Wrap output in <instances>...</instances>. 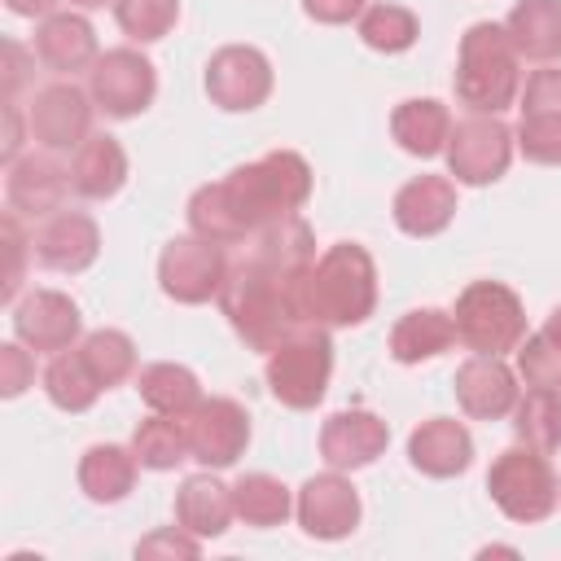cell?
Masks as SVG:
<instances>
[{"mask_svg":"<svg viewBox=\"0 0 561 561\" xmlns=\"http://www.w3.org/2000/svg\"><path fill=\"white\" fill-rule=\"evenodd\" d=\"M513 434L535 451L561 447V390H526L513 408Z\"/></svg>","mask_w":561,"mask_h":561,"instance_id":"cell-33","label":"cell"},{"mask_svg":"<svg viewBox=\"0 0 561 561\" xmlns=\"http://www.w3.org/2000/svg\"><path fill=\"white\" fill-rule=\"evenodd\" d=\"M44 390L61 412H88L96 403V394L105 390L96 381V373L88 368V359L79 351H61L53 355V364L44 368Z\"/></svg>","mask_w":561,"mask_h":561,"instance_id":"cell-31","label":"cell"},{"mask_svg":"<svg viewBox=\"0 0 561 561\" xmlns=\"http://www.w3.org/2000/svg\"><path fill=\"white\" fill-rule=\"evenodd\" d=\"M66 188H70V171L44 153H26L9 162L4 193L18 215H57L66 202Z\"/></svg>","mask_w":561,"mask_h":561,"instance_id":"cell-20","label":"cell"},{"mask_svg":"<svg viewBox=\"0 0 561 561\" xmlns=\"http://www.w3.org/2000/svg\"><path fill=\"white\" fill-rule=\"evenodd\" d=\"M127 184V153L114 136L105 131H92L79 149H75V162H70V188L79 197H114L118 188Z\"/></svg>","mask_w":561,"mask_h":561,"instance_id":"cell-24","label":"cell"},{"mask_svg":"<svg viewBox=\"0 0 561 561\" xmlns=\"http://www.w3.org/2000/svg\"><path fill=\"white\" fill-rule=\"evenodd\" d=\"M26 127H31V140L53 153L79 149L92 136V92H79L75 83L39 88L26 105Z\"/></svg>","mask_w":561,"mask_h":561,"instance_id":"cell-12","label":"cell"},{"mask_svg":"<svg viewBox=\"0 0 561 561\" xmlns=\"http://www.w3.org/2000/svg\"><path fill=\"white\" fill-rule=\"evenodd\" d=\"M18 149H22V110H18V101H9L4 105V167L22 158Z\"/></svg>","mask_w":561,"mask_h":561,"instance_id":"cell-45","label":"cell"},{"mask_svg":"<svg viewBox=\"0 0 561 561\" xmlns=\"http://www.w3.org/2000/svg\"><path fill=\"white\" fill-rule=\"evenodd\" d=\"M359 39L377 53H403L416 44V18L403 4H368L359 13Z\"/></svg>","mask_w":561,"mask_h":561,"instance_id":"cell-35","label":"cell"},{"mask_svg":"<svg viewBox=\"0 0 561 561\" xmlns=\"http://www.w3.org/2000/svg\"><path fill=\"white\" fill-rule=\"evenodd\" d=\"M114 18H118L127 39L153 44V39H162L175 26L180 0H114Z\"/></svg>","mask_w":561,"mask_h":561,"instance_id":"cell-36","label":"cell"},{"mask_svg":"<svg viewBox=\"0 0 561 561\" xmlns=\"http://www.w3.org/2000/svg\"><path fill=\"white\" fill-rule=\"evenodd\" d=\"M232 504H237V517L245 526H259V530L280 526L289 517V508H294L289 486L280 478H272V473H245V478H237L232 482Z\"/></svg>","mask_w":561,"mask_h":561,"instance_id":"cell-30","label":"cell"},{"mask_svg":"<svg viewBox=\"0 0 561 561\" xmlns=\"http://www.w3.org/2000/svg\"><path fill=\"white\" fill-rule=\"evenodd\" d=\"M228 276V259H224V245L219 241H206V237H171L162 259H158V280H162V294L175 298V302H206V298H219V285Z\"/></svg>","mask_w":561,"mask_h":561,"instance_id":"cell-10","label":"cell"},{"mask_svg":"<svg viewBox=\"0 0 561 561\" xmlns=\"http://www.w3.org/2000/svg\"><path fill=\"white\" fill-rule=\"evenodd\" d=\"M408 460L425 478H456L473 460V438L451 416H430L408 434Z\"/></svg>","mask_w":561,"mask_h":561,"instance_id":"cell-19","label":"cell"},{"mask_svg":"<svg viewBox=\"0 0 561 561\" xmlns=\"http://www.w3.org/2000/svg\"><path fill=\"white\" fill-rule=\"evenodd\" d=\"M184 430H188V456L202 460L206 469H228L237 465V456L245 451L250 443V416L237 399H202L188 416H184Z\"/></svg>","mask_w":561,"mask_h":561,"instance_id":"cell-13","label":"cell"},{"mask_svg":"<svg viewBox=\"0 0 561 561\" xmlns=\"http://www.w3.org/2000/svg\"><path fill=\"white\" fill-rule=\"evenodd\" d=\"M517 44L495 22H473L460 35L456 57V101L473 114H500L517 101L522 70H517Z\"/></svg>","mask_w":561,"mask_h":561,"instance_id":"cell-4","label":"cell"},{"mask_svg":"<svg viewBox=\"0 0 561 561\" xmlns=\"http://www.w3.org/2000/svg\"><path fill=\"white\" fill-rule=\"evenodd\" d=\"M136 465H140L136 451L118 443H96L79 460V486L92 504H118L136 482Z\"/></svg>","mask_w":561,"mask_h":561,"instance_id":"cell-28","label":"cell"},{"mask_svg":"<svg viewBox=\"0 0 561 561\" xmlns=\"http://www.w3.org/2000/svg\"><path fill=\"white\" fill-rule=\"evenodd\" d=\"M131 451L145 469H175L184 456H188V430H184V416H167V412H153L136 425L131 434Z\"/></svg>","mask_w":561,"mask_h":561,"instance_id":"cell-32","label":"cell"},{"mask_svg":"<svg viewBox=\"0 0 561 561\" xmlns=\"http://www.w3.org/2000/svg\"><path fill=\"white\" fill-rule=\"evenodd\" d=\"M451 320H456V342H465L473 355H504V351H517L526 337L522 298L500 280L465 285Z\"/></svg>","mask_w":561,"mask_h":561,"instance_id":"cell-5","label":"cell"},{"mask_svg":"<svg viewBox=\"0 0 561 561\" xmlns=\"http://www.w3.org/2000/svg\"><path fill=\"white\" fill-rule=\"evenodd\" d=\"M136 390L153 412H167V416H188L202 403V386H197L193 368H184V364H149V368H140Z\"/></svg>","mask_w":561,"mask_h":561,"instance_id":"cell-29","label":"cell"},{"mask_svg":"<svg viewBox=\"0 0 561 561\" xmlns=\"http://www.w3.org/2000/svg\"><path fill=\"white\" fill-rule=\"evenodd\" d=\"M311 263H316V237L298 215L250 232L241 241V254L228 259L219 307L250 351H276L302 324L294 298Z\"/></svg>","mask_w":561,"mask_h":561,"instance_id":"cell-1","label":"cell"},{"mask_svg":"<svg viewBox=\"0 0 561 561\" xmlns=\"http://www.w3.org/2000/svg\"><path fill=\"white\" fill-rule=\"evenodd\" d=\"M486 491H491L495 508L522 526L552 517V508L561 500V482H557L552 465L543 460V451H535V447L500 451L486 469Z\"/></svg>","mask_w":561,"mask_h":561,"instance_id":"cell-7","label":"cell"},{"mask_svg":"<svg viewBox=\"0 0 561 561\" xmlns=\"http://www.w3.org/2000/svg\"><path fill=\"white\" fill-rule=\"evenodd\" d=\"M31 250L53 272H83L101 254V232H96L92 215H83V210H57V215H44V224L31 237Z\"/></svg>","mask_w":561,"mask_h":561,"instance_id":"cell-16","label":"cell"},{"mask_svg":"<svg viewBox=\"0 0 561 561\" xmlns=\"http://www.w3.org/2000/svg\"><path fill=\"white\" fill-rule=\"evenodd\" d=\"M456 215V184L447 175H416L394 193V224L408 237H434Z\"/></svg>","mask_w":561,"mask_h":561,"instance_id":"cell-22","label":"cell"},{"mask_svg":"<svg viewBox=\"0 0 561 561\" xmlns=\"http://www.w3.org/2000/svg\"><path fill=\"white\" fill-rule=\"evenodd\" d=\"M390 136L399 140V149L416 153V158H434L447 149V136H451V114L443 101L434 96H412V101H399L394 114H390Z\"/></svg>","mask_w":561,"mask_h":561,"instance_id":"cell-25","label":"cell"},{"mask_svg":"<svg viewBox=\"0 0 561 561\" xmlns=\"http://www.w3.org/2000/svg\"><path fill=\"white\" fill-rule=\"evenodd\" d=\"M386 443H390L386 421L364 408L333 412L320 430V456L329 469H364L386 451Z\"/></svg>","mask_w":561,"mask_h":561,"instance_id":"cell-18","label":"cell"},{"mask_svg":"<svg viewBox=\"0 0 561 561\" xmlns=\"http://www.w3.org/2000/svg\"><path fill=\"white\" fill-rule=\"evenodd\" d=\"M206 92L228 114L259 110L272 96V61L250 44H224L206 61Z\"/></svg>","mask_w":561,"mask_h":561,"instance_id":"cell-11","label":"cell"},{"mask_svg":"<svg viewBox=\"0 0 561 561\" xmlns=\"http://www.w3.org/2000/svg\"><path fill=\"white\" fill-rule=\"evenodd\" d=\"M79 355L88 359V368L96 373V381L110 390L118 381L131 377L136 368V342L123 333V329H92L83 342H79Z\"/></svg>","mask_w":561,"mask_h":561,"instance_id":"cell-34","label":"cell"},{"mask_svg":"<svg viewBox=\"0 0 561 561\" xmlns=\"http://www.w3.org/2000/svg\"><path fill=\"white\" fill-rule=\"evenodd\" d=\"M35 57L53 75H79L96 61V31L79 13H48L35 31Z\"/></svg>","mask_w":561,"mask_h":561,"instance_id":"cell-21","label":"cell"},{"mask_svg":"<svg viewBox=\"0 0 561 561\" xmlns=\"http://www.w3.org/2000/svg\"><path fill=\"white\" fill-rule=\"evenodd\" d=\"M70 4H79V9H101V4H110V0H70Z\"/></svg>","mask_w":561,"mask_h":561,"instance_id":"cell-48","label":"cell"},{"mask_svg":"<svg viewBox=\"0 0 561 561\" xmlns=\"http://www.w3.org/2000/svg\"><path fill=\"white\" fill-rule=\"evenodd\" d=\"M522 118L561 123V66H543L522 88Z\"/></svg>","mask_w":561,"mask_h":561,"instance_id":"cell-38","label":"cell"},{"mask_svg":"<svg viewBox=\"0 0 561 561\" xmlns=\"http://www.w3.org/2000/svg\"><path fill=\"white\" fill-rule=\"evenodd\" d=\"M517 373L530 390H561V346L548 342L543 333L522 337L517 346Z\"/></svg>","mask_w":561,"mask_h":561,"instance_id":"cell-37","label":"cell"},{"mask_svg":"<svg viewBox=\"0 0 561 561\" xmlns=\"http://www.w3.org/2000/svg\"><path fill=\"white\" fill-rule=\"evenodd\" d=\"M517 149H522L530 162L561 167V123H548V118H522V123H517Z\"/></svg>","mask_w":561,"mask_h":561,"instance_id":"cell-39","label":"cell"},{"mask_svg":"<svg viewBox=\"0 0 561 561\" xmlns=\"http://www.w3.org/2000/svg\"><path fill=\"white\" fill-rule=\"evenodd\" d=\"M294 513H298V526L311 539H346L359 526V495L342 478V469L316 473V478L302 482Z\"/></svg>","mask_w":561,"mask_h":561,"instance_id":"cell-15","label":"cell"},{"mask_svg":"<svg viewBox=\"0 0 561 561\" xmlns=\"http://www.w3.org/2000/svg\"><path fill=\"white\" fill-rule=\"evenodd\" d=\"M311 197V167L294 149H272L259 162L228 171L219 184H202L188 197V228L219 245H241L250 232L298 215Z\"/></svg>","mask_w":561,"mask_h":561,"instance_id":"cell-2","label":"cell"},{"mask_svg":"<svg viewBox=\"0 0 561 561\" xmlns=\"http://www.w3.org/2000/svg\"><path fill=\"white\" fill-rule=\"evenodd\" d=\"M4 4H9V13H18V18H48L57 0H4Z\"/></svg>","mask_w":561,"mask_h":561,"instance_id":"cell-46","label":"cell"},{"mask_svg":"<svg viewBox=\"0 0 561 561\" xmlns=\"http://www.w3.org/2000/svg\"><path fill=\"white\" fill-rule=\"evenodd\" d=\"M456 342V320L438 307H416L408 316H399V324L390 329V355L399 364H421L443 355Z\"/></svg>","mask_w":561,"mask_h":561,"instance_id":"cell-27","label":"cell"},{"mask_svg":"<svg viewBox=\"0 0 561 561\" xmlns=\"http://www.w3.org/2000/svg\"><path fill=\"white\" fill-rule=\"evenodd\" d=\"M298 320L324 329L364 324L377 307V267L373 254L355 241H333L298 280Z\"/></svg>","mask_w":561,"mask_h":561,"instance_id":"cell-3","label":"cell"},{"mask_svg":"<svg viewBox=\"0 0 561 561\" xmlns=\"http://www.w3.org/2000/svg\"><path fill=\"white\" fill-rule=\"evenodd\" d=\"M333 373V342L324 324H298L276 351H267V390L285 408H316L329 390Z\"/></svg>","mask_w":561,"mask_h":561,"instance_id":"cell-6","label":"cell"},{"mask_svg":"<svg viewBox=\"0 0 561 561\" xmlns=\"http://www.w3.org/2000/svg\"><path fill=\"white\" fill-rule=\"evenodd\" d=\"M22 79H26V53H22V44H4V105L18 96V88H22Z\"/></svg>","mask_w":561,"mask_h":561,"instance_id":"cell-44","label":"cell"},{"mask_svg":"<svg viewBox=\"0 0 561 561\" xmlns=\"http://www.w3.org/2000/svg\"><path fill=\"white\" fill-rule=\"evenodd\" d=\"M447 171L460 184H495L513 162V131L500 114H469L447 136Z\"/></svg>","mask_w":561,"mask_h":561,"instance_id":"cell-9","label":"cell"},{"mask_svg":"<svg viewBox=\"0 0 561 561\" xmlns=\"http://www.w3.org/2000/svg\"><path fill=\"white\" fill-rule=\"evenodd\" d=\"M232 517H237L232 486H224V482L210 478V473H193V478L180 482V491H175V522H180L188 535H197V539H219Z\"/></svg>","mask_w":561,"mask_h":561,"instance_id":"cell-23","label":"cell"},{"mask_svg":"<svg viewBox=\"0 0 561 561\" xmlns=\"http://www.w3.org/2000/svg\"><path fill=\"white\" fill-rule=\"evenodd\" d=\"M508 39L530 61H557L561 57V0H517L504 22Z\"/></svg>","mask_w":561,"mask_h":561,"instance_id":"cell-26","label":"cell"},{"mask_svg":"<svg viewBox=\"0 0 561 561\" xmlns=\"http://www.w3.org/2000/svg\"><path fill=\"white\" fill-rule=\"evenodd\" d=\"M79 329H83V316H79L75 298L61 289H35L22 302H13V333L31 351L61 355L75 346Z\"/></svg>","mask_w":561,"mask_h":561,"instance_id":"cell-14","label":"cell"},{"mask_svg":"<svg viewBox=\"0 0 561 561\" xmlns=\"http://www.w3.org/2000/svg\"><path fill=\"white\" fill-rule=\"evenodd\" d=\"M539 333H543L548 342H557V346H561V307H552V316L543 320V329H539Z\"/></svg>","mask_w":561,"mask_h":561,"instance_id":"cell-47","label":"cell"},{"mask_svg":"<svg viewBox=\"0 0 561 561\" xmlns=\"http://www.w3.org/2000/svg\"><path fill=\"white\" fill-rule=\"evenodd\" d=\"M364 9H368V0H302V13L324 26H342V22L359 18Z\"/></svg>","mask_w":561,"mask_h":561,"instance_id":"cell-43","label":"cell"},{"mask_svg":"<svg viewBox=\"0 0 561 561\" xmlns=\"http://www.w3.org/2000/svg\"><path fill=\"white\" fill-rule=\"evenodd\" d=\"M0 232H4V254H9V267H4V302H13L18 298V289H22V272H26V232H22V224H18V210L9 206L4 210V219H0Z\"/></svg>","mask_w":561,"mask_h":561,"instance_id":"cell-40","label":"cell"},{"mask_svg":"<svg viewBox=\"0 0 561 561\" xmlns=\"http://www.w3.org/2000/svg\"><path fill=\"white\" fill-rule=\"evenodd\" d=\"M197 552H202V543L184 526L158 530V535H149V539L136 543V557H197Z\"/></svg>","mask_w":561,"mask_h":561,"instance_id":"cell-42","label":"cell"},{"mask_svg":"<svg viewBox=\"0 0 561 561\" xmlns=\"http://www.w3.org/2000/svg\"><path fill=\"white\" fill-rule=\"evenodd\" d=\"M517 377L500 355H473L456 368V403L473 421H500L517 408Z\"/></svg>","mask_w":561,"mask_h":561,"instance_id":"cell-17","label":"cell"},{"mask_svg":"<svg viewBox=\"0 0 561 561\" xmlns=\"http://www.w3.org/2000/svg\"><path fill=\"white\" fill-rule=\"evenodd\" d=\"M31 377H35L31 355H26L18 342H4V346H0V394H4V399H18V394L31 386Z\"/></svg>","mask_w":561,"mask_h":561,"instance_id":"cell-41","label":"cell"},{"mask_svg":"<svg viewBox=\"0 0 561 561\" xmlns=\"http://www.w3.org/2000/svg\"><path fill=\"white\" fill-rule=\"evenodd\" d=\"M88 92H92V105L110 118H136L140 110L153 105V92H158V75H153V61L140 57L136 48H110L92 61L88 70Z\"/></svg>","mask_w":561,"mask_h":561,"instance_id":"cell-8","label":"cell"}]
</instances>
